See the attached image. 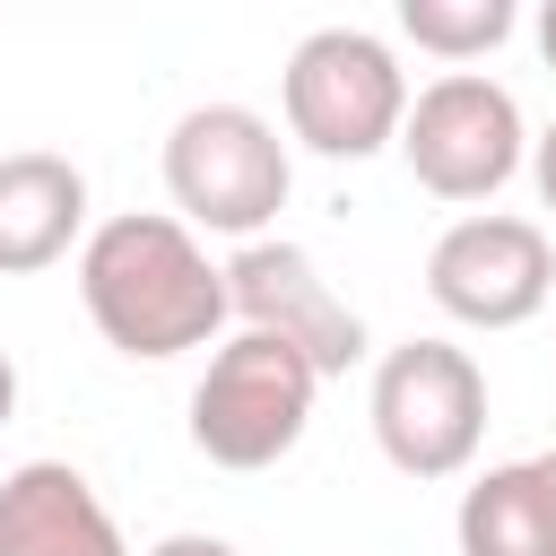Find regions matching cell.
<instances>
[{"mask_svg":"<svg viewBox=\"0 0 556 556\" xmlns=\"http://www.w3.org/2000/svg\"><path fill=\"white\" fill-rule=\"evenodd\" d=\"M78 304L104 330V348L165 365L226 330V269L200 252V235L174 208H130L87 226L78 243Z\"/></svg>","mask_w":556,"mask_h":556,"instance_id":"1","label":"cell"},{"mask_svg":"<svg viewBox=\"0 0 556 556\" xmlns=\"http://www.w3.org/2000/svg\"><path fill=\"white\" fill-rule=\"evenodd\" d=\"M426 295L460 321V330H521L530 313L556 304V252L539 217H504V208H469L434 235L426 252Z\"/></svg>","mask_w":556,"mask_h":556,"instance_id":"7","label":"cell"},{"mask_svg":"<svg viewBox=\"0 0 556 556\" xmlns=\"http://www.w3.org/2000/svg\"><path fill=\"white\" fill-rule=\"evenodd\" d=\"M70 243H87V174L52 148L0 156V278L52 269Z\"/></svg>","mask_w":556,"mask_h":556,"instance_id":"10","label":"cell"},{"mask_svg":"<svg viewBox=\"0 0 556 556\" xmlns=\"http://www.w3.org/2000/svg\"><path fill=\"white\" fill-rule=\"evenodd\" d=\"M452 539H460V556H556V513H547L539 469L504 460V469L469 478L460 513H452Z\"/></svg>","mask_w":556,"mask_h":556,"instance_id":"11","label":"cell"},{"mask_svg":"<svg viewBox=\"0 0 556 556\" xmlns=\"http://www.w3.org/2000/svg\"><path fill=\"white\" fill-rule=\"evenodd\" d=\"M400 35L434 61H478L513 35V0H400Z\"/></svg>","mask_w":556,"mask_h":556,"instance_id":"12","label":"cell"},{"mask_svg":"<svg viewBox=\"0 0 556 556\" xmlns=\"http://www.w3.org/2000/svg\"><path fill=\"white\" fill-rule=\"evenodd\" d=\"M313 400H321V374L287 348V339H261V330H235L208 374L191 382V443L200 460L217 469H278L304 426H313Z\"/></svg>","mask_w":556,"mask_h":556,"instance_id":"5","label":"cell"},{"mask_svg":"<svg viewBox=\"0 0 556 556\" xmlns=\"http://www.w3.org/2000/svg\"><path fill=\"white\" fill-rule=\"evenodd\" d=\"M226 321H243V330H261V339H287L321 382L348 374V365H365V321H356V304L330 295L321 261H313L304 243H278V235H261V243H243V252L226 261Z\"/></svg>","mask_w":556,"mask_h":556,"instance_id":"8","label":"cell"},{"mask_svg":"<svg viewBox=\"0 0 556 556\" xmlns=\"http://www.w3.org/2000/svg\"><path fill=\"white\" fill-rule=\"evenodd\" d=\"M391 148L408 156L417 191H434V200H495L521 174L530 130H521L513 87H495L486 70H443L434 87L408 96Z\"/></svg>","mask_w":556,"mask_h":556,"instance_id":"6","label":"cell"},{"mask_svg":"<svg viewBox=\"0 0 556 556\" xmlns=\"http://www.w3.org/2000/svg\"><path fill=\"white\" fill-rule=\"evenodd\" d=\"M148 556H235V539H217V530H174V539H156Z\"/></svg>","mask_w":556,"mask_h":556,"instance_id":"13","label":"cell"},{"mask_svg":"<svg viewBox=\"0 0 556 556\" xmlns=\"http://www.w3.org/2000/svg\"><path fill=\"white\" fill-rule=\"evenodd\" d=\"M287 182H295L287 139L252 104H191L165 130V191H174V217L182 226L261 243L269 217L287 208Z\"/></svg>","mask_w":556,"mask_h":556,"instance_id":"3","label":"cell"},{"mask_svg":"<svg viewBox=\"0 0 556 556\" xmlns=\"http://www.w3.org/2000/svg\"><path fill=\"white\" fill-rule=\"evenodd\" d=\"M0 556H130V547L87 469L17 460L0 478Z\"/></svg>","mask_w":556,"mask_h":556,"instance_id":"9","label":"cell"},{"mask_svg":"<svg viewBox=\"0 0 556 556\" xmlns=\"http://www.w3.org/2000/svg\"><path fill=\"white\" fill-rule=\"evenodd\" d=\"M278 104H287V139L330 156V165H356V156H382L400 139V113H408V70L382 35L365 26H313L295 52H287V78H278Z\"/></svg>","mask_w":556,"mask_h":556,"instance_id":"2","label":"cell"},{"mask_svg":"<svg viewBox=\"0 0 556 556\" xmlns=\"http://www.w3.org/2000/svg\"><path fill=\"white\" fill-rule=\"evenodd\" d=\"M539 52H547V70H556V0L539 9Z\"/></svg>","mask_w":556,"mask_h":556,"instance_id":"16","label":"cell"},{"mask_svg":"<svg viewBox=\"0 0 556 556\" xmlns=\"http://www.w3.org/2000/svg\"><path fill=\"white\" fill-rule=\"evenodd\" d=\"M530 469H539V486H547V513H556V452H539Z\"/></svg>","mask_w":556,"mask_h":556,"instance_id":"17","label":"cell"},{"mask_svg":"<svg viewBox=\"0 0 556 556\" xmlns=\"http://www.w3.org/2000/svg\"><path fill=\"white\" fill-rule=\"evenodd\" d=\"M365 417L400 478H460L486 443V374L452 339H400L374 356Z\"/></svg>","mask_w":556,"mask_h":556,"instance_id":"4","label":"cell"},{"mask_svg":"<svg viewBox=\"0 0 556 556\" xmlns=\"http://www.w3.org/2000/svg\"><path fill=\"white\" fill-rule=\"evenodd\" d=\"M530 174H539V200L556 208V122H547V130L530 139Z\"/></svg>","mask_w":556,"mask_h":556,"instance_id":"14","label":"cell"},{"mask_svg":"<svg viewBox=\"0 0 556 556\" xmlns=\"http://www.w3.org/2000/svg\"><path fill=\"white\" fill-rule=\"evenodd\" d=\"M9 417H17V365L0 356V426H9Z\"/></svg>","mask_w":556,"mask_h":556,"instance_id":"15","label":"cell"}]
</instances>
